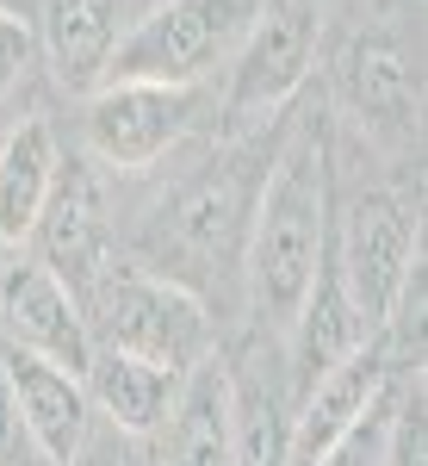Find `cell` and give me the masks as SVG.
<instances>
[{
  "instance_id": "cell-1",
  "label": "cell",
  "mask_w": 428,
  "mask_h": 466,
  "mask_svg": "<svg viewBox=\"0 0 428 466\" xmlns=\"http://www.w3.org/2000/svg\"><path fill=\"white\" fill-rule=\"evenodd\" d=\"M329 144L304 118L280 144L274 168L261 175L249 212V243H243V287L249 311L267 336H285L298 305L317 287V268L329 255Z\"/></svg>"
},
{
  "instance_id": "cell-2",
  "label": "cell",
  "mask_w": 428,
  "mask_h": 466,
  "mask_svg": "<svg viewBox=\"0 0 428 466\" xmlns=\"http://www.w3.org/2000/svg\"><path fill=\"white\" fill-rule=\"evenodd\" d=\"M261 175H254L249 156H217L193 180H180L174 193L149 212V224H143L137 268L186 287L193 299H205V287H212L217 274L243 268V243H249V212H254V193H261Z\"/></svg>"
},
{
  "instance_id": "cell-3",
  "label": "cell",
  "mask_w": 428,
  "mask_h": 466,
  "mask_svg": "<svg viewBox=\"0 0 428 466\" xmlns=\"http://www.w3.org/2000/svg\"><path fill=\"white\" fill-rule=\"evenodd\" d=\"M94 349H118V355H137L149 367H168V373H193L199 360H212V305L193 299L186 287L149 274L137 261H118L100 292L81 305Z\"/></svg>"
},
{
  "instance_id": "cell-4",
  "label": "cell",
  "mask_w": 428,
  "mask_h": 466,
  "mask_svg": "<svg viewBox=\"0 0 428 466\" xmlns=\"http://www.w3.org/2000/svg\"><path fill=\"white\" fill-rule=\"evenodd\" d=\"M243 32H249V0H155L118 37L106 81L199 87L212 69L236 56Z\"/></svg>"
},
{
  "instance_id": "cell-5",
  "label": "cell",
  "mask_w": 428,
  "mask_h": 466,
  "mask_svg": "<svg viewBox=\"0 0 428 466\" xmlns=\"http://www.w3.org/2000/svg\"><path fill=\"white\" fill-rule=\"evenodd\" d=\"M329 261L354 299L366 336H379L392 323V305L410 280V268L423 261V230L397 193L366 187L342 206V230H329Z\"/></svg>"
},
{
  "instance_id": "cell-6",
  "label": "cell",
  "mask_w": 428,
  "mask_h": 466,
  "mask_svg": "<svg viewBox=\"0 0 428 466\" xmlns=\"http://www.w3.org/2000/svg\"><path fill=\"white\" fill-rule=\"evenodd\" d=\"M317 32L323 0H261L230 56V112H280L311 81Z\"/></svg>"
},
{
  "instance_id": "cell-7",
  "label": "cell",
  "mask_w": 428,
  "mask_h": 466,
  "mask_svg": "<svg viewBox=\"0 0 428 466\" xmlns=\"http://www.w3.org/2000/svg\"><path fill=\"white\" fill-rule=\"evenodd\" d=\"M199 118V87H149V81H106L87 94V149L137 175L149 162H162L168 149L193 131Z\"/></svg>"
},
{
  "instance_id": "cell-8",
  "label": "cell",
  "mask_w": 428,
  "mask_h": 466,
  "mask_svg": "<svg viewBox=\"0 0 428 466\" xmlns=\"http://www.w3.org/2000/svg\"><path fill=\"white\" fill-rule=\"evenodd\" d=\"M32 243H37L32 255L69 287L75 305H87L100 292V280L118 268V237H112V212L94 168L56 175V187H50V199L32 224Z\"/></svg>"
},
{
  "instance_id": "cell-9",
  "label": "cell",
  "mask_w": 428,
  "mask_h": 466,
  "mask_svg": "<svg viewBox=\"0 0 428 466\" xmlns=\"http://www.w3.org/2000/svg\"><path fill=\"white\" fill-rule=\"evenodd\" d=\"M0 342L50 360L63 373H87V360H94V336H87L81 305L37 255L0 261Z\"/></svg>"
},
{
  "instance_id": "cell-10",
  "label": "cell",
  "mask_w": 428,
  "mask_h": 466,
  "mask_svg": "<svg viewBox=\"0 0 428 466\" xmlns=\"http://www.w3.org/2000/svg\"><path fill=\"white\" fill-rule=\"evenodd\" d=\"M0 367H6V386L19 398V417L32 430V448L44 454V466H75L87 435H94V404L81 373H63L37 355H19L0 342Z\"/></svg>"
},
{
  "instance_id": "cell-11",
  "label": "cell",
  "mask_w": 428,
  "mask_h": 466,
  "mask_svg": "<svg viewBox=\"0 0 428 466\" xmlns=\"http://www.w3.org/2000/svg\"><path fill=\"white\" fill-rule=\"evenodd\" d=\"M124 32H131V0H44L37 44L63 94H94L106 87V63Z\"/></svg>"
},
{
  "instance_id": "cell-12",
  "label": "cell",
  "mask_w": 428,
  "mask_h": 466,
  "mask_svg": "<svg viewBox=\"0 0 428 466\" xmlns=\"http://www.w3.org/2000/svg\"><path fill=\"white\" fill-rule=\"evenodd\" d=\"M392 373H397V360H392V349H385L379 336L360 342L342 367H329L317 386L298 398V410H292V461L285 466H311L317 461L323 448H329L373 398L392 386Z\"/></svg>"
},
{
  "instance_id": "cell-13",
  "label": "cell",
  "mask_w": 428,
  "mask_h": 466,
  "mask_svg": "<svg viewBox=\"0 0 428 466\" xmlns=\"http://www.w3.org/2000/svg\"><path fill=\"white\" fill-rule=\"evenodd\" d=\"M81 386H87V404H94V417H100V423L155 441L162 423L174 417L180 373L149 367V360H137V355H118V349H94L87 373H81Z\"/></svg>"
},
{
  "instance_id": "cell-14",
  "label": "cell",
  "mask_w": 428,
  "mask_h": 466,
  "mask_svg": "<svg viewBox=\"0 0 428 466\" xmlns=\"http://www.w3.org/2000/svg\"><path fill=\"white\" fill-rule=\"evenodd\" d=\"M274 360L254 349L243 367H230V454L236 466H285L292 461V380L267 373Z\"/></svg>"
},
{
  "instance_id": "cell-15",
  "label": "cell",
  "mask_w": 428,
  "mask_h": 466,
  "mask_svg": "<svg viewBox=\"0 0 428 466\" xmlns=\"http://www.w3.org/2000/svg\"><path fill=\"white\" fill-rule=\"evenodd\" d=\"M155 466H236V454H230V367L224 360H199L180 380L174 417L162 423Z\"/></svg>"
},
{
  "instance_id": "cell-16",
  "label": "cell",
  "mask_w": 428,
  "mask_h": 466,
  "mask_svg": "<svg viewBox=\"0 0 428 466\" xmlns=\"http://www.w3.org/2000/svg\"><path fill=\"white\" fill-rule=\"evenodd\" d=\"M56 175H63V149H56L50 118L44 112L19 118L0 137V243H25L32 237V224L44 212Z\"/></svg>"
},
{
  "instance_id": "cell-17",
  "label": "cell",
  "mask_w": 428,
  "mask_h": 466,
  "mask_svg": "<svg viewBox=\"0 0 428 466\" xmlns=\"http://www.w3.org/2000/svg\"><path fill=\"white\" fill-rule=\"evenodd\" d=\"M342 94H348V106H354L366 125H392V131H410V125H416V106H423L416 63H410V50L385 32L354 37V50H348V63H342Z\"/></svg>"
},
{
  "instance_id": "cell-18",
  "label": "cell",
  "mask_w": 428,
  "mask_h": 466,
  "mask_svg": "<svg viewBox=\"0 0 428 466\" xmlns=\"http://www.w3.org/2000/svg\"><path fill=\"white\" fill-rule=\"evenodd\" d=\"M392 404H397V380L385 392L373 398L366 410H360L348 430L335 435L329 448H323L311 466H385V430H392Z\"/></svg>"
},
{
  "instance_id": "cell-19",
  "label": "cell",
  "mask_w": 428,
  "mask_h": 466,
  "mask_svg": "<svg viewBox=\"0 0 428 466\" xmlns=\"http://www.w3.org/2000/svg\"><path fill=\"white\" fill-rule=\"evenodd\" d=\"M385 466H428V398H423V373H416V386H410V392H397V404H392Z\"/></svg>"
},
{
  "instance_id": "cell-20",
  "label": "cell",
  "mask_w": 428,
  "mask_h": 466,
  "mask_svg": "<svg viewBox=\"0 0 428 466\" xmlns=\"http://www.w3.org/2000/svg\"><path fill=\"white\" fill-rule=\"evenodd\" d=\"M75 466H155V448L143 435H124V430H112V423L94 417V435H87V448H81Z\"/></svg>"
},
{
  "instance_id": "cell-21",
  "label": "cell",
  "mask_w": 428,
  "mask_h": 466,
  "mask_svg": "<svg viewBox=\"0 0 428 466\" xmlns=\"http://www.w3.org/2000/svg\"><path fill=\"white\" fill-rule=\"evenodd\" d=\"M44 454L32 448V430L19 417V398L6 386V367H0V466H37Z\"/></svg>"
},
{
  "instance_id": "cell-22",
  "label": "cell",
  "mask_w": 428,
  "mask_h": 466,
  "mask_svg": "<svg viewBox=\"0 0 428 466\" xmlns=\"http://www.w3.org/2000/svg\"><path fill=\"white\" fill-rule=\"evenodd\" d=\"M32 56H37V32L19 19V13H6V6H0V94L32 69Z\"/></svg>"
}]
</instances>
